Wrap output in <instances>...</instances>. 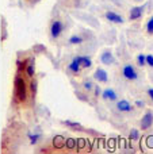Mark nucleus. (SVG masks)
Here are the masks:
<instances>
[{
	"mask_svg": "<svg viewBox=\"0 0 153 154\" xmlns=\"http://www.w3.org/2000/svg\"><path fill=\"white\" fill-rule=\"evenodd\" d=\"M106 18H107L110 22H114V23H122V22H123L122 16L118 15V14H115V12H113V11H108V12L106 14Z\"/></svg>",
	"mask_w": 153,
	"mask_h": 154,
	"instance_id": "nucleus-7",
	"label": "nucleus"
},
{
	"mask_svg": "<svg viewBox=\"0 0 153 154\" xmlns=\"http://www.w3.org/2000/svg\"><path fill=\"white\" fill-rule=\"evenodd\" d=\"M146 30H148L149 34H153V16L148 20V24H146Z\"/></svg>",
	"mask_w": 153,
	"mask_h": 154,
	"instance_id": "nucleus-14",
	"label": "nucleus"
},
{
	"mask_svg": "<svg viewBox=\"0 0 153 154\" xmlns=\"http://www.w3.org/2000/svg\"><path fill=\"white\" fill-rule=\"evenodd\" d=\"M130 139H134V141L136 139H138V130H136L134 128V130L130 131Z\"/></svg>",
	"mask_w": 153,
	"mask_h": 154,
	"instance_id": "nucleus-17",
	"label": "nucleus"
},
{
	"mask_svg": "<svg viewBox=\"0 0 153 154\" xmlns=\"http://www.w3.org/2000/svg\"><path fill=\"white\" fill-rule=\"evenodd\" d=\"M62 30H64V24H62V22L54 20L53 23H52V29H50L52 37H53V38H58L60 35H61Z\"/></svg>",
	"mask_w": 153,
	"mask_h": 154,
	"instance_id": "nucleus-2",
	"label": "nucleus"
},
{
	"mask_svg": "<svg viewBox=\"0 0 153 154\" xmlns=\"http://www.w3.org/2000/svg\"><path fill=\"white\" fill-rule=\"evenodd\" d=\"M80 69H81L80 62H79V58L76 57V58H73L72 62L69 64V70H72L73 73H79V72H80Z\"/></svg>",
	"mask_w": 153,
	"mask_h": 154,
	"instance_id": "nucleus-11",
	"label": "nucleus"
},
{
	"mask_svg": "<svg viewBox=\"0 0 153 154\" xmlns=\"http://www.w3.org/2000/svg\"><path fill=\"white\" fill-rule=\"evenodd\" d=\"M15 93L16 96H18V99L20 101H24L26 100V84H24L23 79H20V77H16L15 79Z\"/></svg>",
	"mask_w": 153,
	"mask_h": 154,
	"instance_id": "nucleus-1",
	"label": "nucleus"
},
{
	"mask_svg": "<svg viewBox=\"0 0 153 154\" xmlns=\"http://www.w3.org/2000/svg\"><path fill=\"white\" fill-rule=\"evenodd\" d=\"M136 106H137V107H144V106H145V103H144V101L137 100V101H136Z\"/></svg>",
	"mask_w": 153,
	"mask_h": 154,
	"instance_id": "nucleus-20",
	"label": "nucleus"
},
{
	"mask_svg": "<svg viewBox=\"0 0 153 154\" xmlns=\"http://www.w3.org/2000/svg\"><path fill=\"white\" fill-rule=\"evenodd\" d=\"M118 109L119 111H122V112H129V111H132V104L129 103L127 100H121V101H118Z\"/></svg>",
	"mask_w": 153,
	"mask_h": 154,
	"instance_id": "nucleus-8",
	"label": "nucleus"
},
{
	"mask_svg": "<svg viewBox=\"0 0 153 154\" xmlns=\"http://www.w3.org/2000/svg\"><path fill=\"white\" fill-rule=\"evenodd\" d=\"M69 42L72 43V45H76V43H81V42H83V38L79 37V35H73V37H70Z\"/></svg>",
	"mask_w": 153,
	"mask_h": 154,
	"instance_id": "nucleus-13",
	"label": "nucleus"
},
{
	"mask_svg": "<svg viewBox=\"0 0 153 154\" xmlns=\"http://www.w3.org/2000/svg\"><path fill=\"white\" fill-rule=\"evenodd\" d=\"M145 62L149 65V66L153 68V56H152V54H149V56H145Z\"/></svg>",
	"mask_w": 153,
	"mask_h": 154,
	"instance_id": "nucleus-16",
	"label": "nucleus"
},
{
	"mask_svg": "<svg viewBox=\"0 0 153 154\" xmlns=\"http://www.w3.org/2000/svg\"><path fill=\"white\" fill-rule=\"evenodd\" d=\"M79 62H80V66L83 68H89L92 65V61L88 58V57H77Z\"/></svg>",
	"mask_w": 153,
	"mask_h": 154,
	"instance_id": "nucleus-12",
	"label": "nucleus"
},
{
	"mask_svg": "<svg viewBox=\"0 0 153 154\" xmlns=\"http://www.w3.org/2000/svg\"><path fill=\"white\" fill-rule=\"evenodd\" d=\"M137 61H138V65H141V66H142V65H145L146 62H145V56H144V54H140V56L137 57Z\"/></svg>",
	"mask_w": 153,
	"mask_h": 154,
	"instance_id": "nucleus-15",
	"label": "nucleus"
},
{
	"mask_svg": "<svg viewBox=\"0 0 153 154\" xmlns=\"http://www.w3.org/2000/svg\"><path fill=\"white\" fill-rule=\"evenodd\" d=\"M65 125H67V126H70V127H77L79 130H80V127H81L79 123H73V122H69V120H67V122H65Z\"/></svg>",
	"mask_w": 153,
	"mask_h": 154,
	"instance_id": "nucleus-18",
	"label": "nucleus"
},
{
	"mask_svg": "<svg viewBox=\"0 0 153 154\" xmlns=\"http://www.w3.org/2000/svg\"><path fill=\"white\" fill-rule=\"evenodd\" d=\"M148 95L151 96V99L153 100V88H149V89H148Z\"/></svg>",
	"mask_w": 153,
	"mask_h": 154,
	"instance_id": "nucleus-21",
	"label": "nucleus"
},
{
	"mask_svg": "<svg viewBox=\"0 0 153 154\" xmlns=\"http://www.w3.org/2000/svg\"><path fill=\"white\" fill-rule=\"evenodd\" d=\"M94 77L98 80L99 82H107L108 81V76H107V72L105 69H96Z\"/></svg>",
	"mask_w": 153,
	"mask_h": 154,
	"instance_id": "nucleus-5",
	"label": "nucleus"
},
{
	"mask_svg": "<svg viewBox=\"0 0 153 154\" xmlns=\"http://www.w3.org/2000/svg\"><path fill=\"white\" fill-rule=\"evenodd\" d=\"M152 123H153V114L152 112H146L144 115V118L141 119V128L142 130H148L152 126Z\"/></svg>",
	"mask_w": 153,
	"mask_h": 154,
	"instance_id": "nucleus-4",
	"label": "nucleus"
},
{
	"mask_svg": "<svg viewBox=\"0 0 153 154\" xmlns=\"http://www.w3.org/2000/svg\"><path fill=\"white\" fill-rule=\"evenodd\" d=\"M84 87H86L87 89H91V88H92V84H91V82H86V84H84Z\"/></svg>",
	"mask_w": 153,
	"mask_h": 154,
	"instance_id": "nucleus-23",
	"label": "nucleus"
},
{
	"mask_svg": "<svg viewBox=\"0 0 153 154\" xmlns=\"http://www.w3.org/2000/svg\"><path fill=\"white\" fill-rule=\"evenodd\" d=\"M100 61H102L105 65H111V64H114L115 58H114V56L110 53V51H105V53H102Z\"/></svg>",
	"mask_w": 153,
	"mask_h": 154,
	"instance_id": "nucleus-6",
	"label": "nucleus"
},
{
	"mask_svg": "<svg viewBox=\"0 0 153 154\" xmlns=\"http://www.w3.org/2000/svg\"><path fill=\"white\" fill-rule=\"evenodd\" d=\"M38 138H39V135H34V137H31V142H33V143H35Z\"/></svg>",
	"mask_w": 153,
	"mask_h": 154,
	"instance_id": "nucleus-22",
	"label": "nucleus"
},
{
	"mask_svg": "<svg viewBox=\"0 0 153 154\" xmlns=\"http://www.w3.org/2000/svg\"><path fill=\"white\" fill-rule=\"evenodd\" d=\"M123 76H125V79H127V80H137L138 79V75H137V72H136V69L132 66V65H125L123 66Z\"/></svg>",
	"mask_w": 153,
	"mask_h": 154,
	"instance_id": "nucleus-3",
	"label": "nucleus"
},
{
	"mask_svg": "<svg viewBox=\"0 0 153 154\" xmlns=\"http://www.w3.org/2000/svg\"><path fill=\"white\" fill-rule=\"evenodd\" d=\"M102 96L105 100H117V93L113 89H105Z\"/></svg>",
	"mask_w": 153,
	"mask_h": 154,
	"instance_id": "nucleus-10",
	"label": "nucleus"
},
{
	"mask_svg": "<svg viewBox=\"0 0 153 154\" xmlns=\"http://www.w3.org/2000/svg\"><path fill=\"white\" fill-rule=\"evenodd\" d=\"M141 15H142V7H134L133 10H130V20H136V19L141 18Z\"/></svg>",
	"mask_w": 153,
	"mask_h": 154,
	"instance_id": "nucleus-9",
	"label": "nucleus"
},
{
	"mask_svg": "<svg viewBox=\"0 0 153 154\" xmlns=\"http://www.w3.org/2000/svg\"><path fill=\"white\" fill-rule=\"evenodd\" d=\"M33 75H34V66H33V65H29V66H27V76L33 77Z\"/></svg>",
	"mask_w": 153,
	"mask_h": 154,
	"instance_id": "nucleus-19",
	"label": "nucleus"
}]
</instances>
